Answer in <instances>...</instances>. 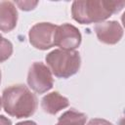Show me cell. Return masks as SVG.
Wrapping results in <instances>:
<instances>
[{
  "label": "cell",
  "instance_id": "15",
  "mask_svg": "<svg viewBox=\"0 0 125 125\" xmlns=\"http://www.w3.org/2000/svg\"><path fill=\"white\" fill-rule=\"evenodd\" d=\"M16 125H37L34 121H31V120H25V121H21V122H19L17 123Z\"/></svg>",
  "mask_w": 125,
  "mask_h": 125
},
{
  "label": "cell",
  "instance_id": "8",
  "mask_svg": "<svg viewBox=\"0 0 125 125\" xmlns=\"http://www.w3.org/2000/svg\"><path fill=\"white\" fill-rule=\"evenodd\" d=\"M18 22V11L11 1L0 2V30L3 32L12 31Z\"/></svg>",
  "mask_w": 125,
  "mask_h": 125
},
{
  "label": "cell",
  "instance_id": "13",
  "mask_svg": "<svg viewBox=\"0 0 125 125\" xmlns=\"http://www.w3.org/2000/svg\"><path fill=\"white\" fill-rule=\"evenodd\" d=\"M87 125H113V124L108 120L103 118H93L88 122Z\"/></svg>",
  "mask_w": 125,
  "mask_h": 125
},
{
  "label": "cell",
  "instance_id": "11",
  "mask_svg": "<svg viewBox=\"0 0 125 125\" xmlns=\"http://www.w3.org/2000/svg\"><path fill=\"white\" fill-rule=\"evenodd\" d=\"M13 54V44L0 34V62L7 61Z\"/></svg>",
  "mask_w": 125,
  "mask_h": 125
},
{
  "label": "cell",
  "instance_id": "1",
  "mask_svg": "<svg viewBox=\"0 0 125 125\" xmlns=\"http://www.w3.org/2000/svg\"><path fill=\"white\" fill-rule=\"evenodd\" d=\"M125 5L116 0H78L71 5L72 19L81 24L99 23L119 13Z\"/></svg>",
  "mask_w": 125,
  "mask_h": 125
},
{
  "label": "cell",
  "instance_id": "2",
  "mask_svg": "<svg viewBox=\"0 0 125 125\" xmlns=\"http://www.w3.org/2000/svg\"><path fill=\"white\" fill-rule=\"evenodd\" d=\"M2 104L4 110L16 118H25L33 115L37 109L38 101L25 85L15 84L3 90Z\"/></svg>",
  "mask_w": 125,
  "mask_h": 125
},
{
  "label": "cell",
  "instance_id": "10",
  "mask_svg": "<svg viewBox=\"0 0 125 125\" xmlns=\"http://www.w3.org/2000/svg\"><path fill=\"white\" fill-rule=\"evenodd\" d=\"M87 115L75 109H69L63 112L58 119L56 125H85Z\"/></svg>",
  "mask_w": 125,
  "mask_h": 125
},
{
  "label": "cell",
  "instance_id": "16",
  "mask_svg": "<svg viewBox=\"0 0 125 125\" xmlns=\"http://www.w3.org/2000/svg\"><path fill=\"white\" fill-rule=\"evenodd\" d=\"M1 106H2V99L0 98V109H1Z\"/></svg>",
  "mask_w": 125,
  "mask_h": 125
},
{
  "label": "cell",
  "instance_id": "6",
  "mask_svg": "<svg viewBox=\"0 0 125 125\" xmlns=\"http://www.w3.org/2000/svg\"><path fill=\"white\" fill-rule=\"evenodd\" d=\"M82 41V36L79 29L70 24L62 23L57 25L54 34V45L65 51H75Z\"/></svg>",
  "mask_w": 125,
  "mask_h": 125
},
{
  "label": "cell",
  "instance_id": "3",
  "mask_svg": "<svg viewBox=\"0 0 125 125\" xmlns=\"http://www.w3.org/2000/svg\"><path fill=\"white\" fill-rule=\"evenodd\" d=\"M45 61L51 72L63 79L76 74L81 66V58L77 51L55 49L46 55Z\"/></svg>",
  "mask_w": 125,
  "mask_h": 125
},
{
  "label": "cell",
  "instance_id": "12",
  "mask_svg": "<svg viewBox=\"0 0 125 125\" xmlns=\"http://www.w3.org/2000/svg\"><path fill=\"white\" fill-rule=\"evenodd\" d=\"M16 5L19 6V8L22 11H30L33 10L37 4L38 1H15Z\"/></svg>",
  "mask_w": 125,
  "mask_h": 125
},
{
  "label": "cell",
  "instance_id": "9",
  "mask_svg": "<svg viewBox=\"0 0 125 125\" xmlns=\"http://www.w3.org/2000/svg\"><path fill=\"white\" fill-rule=\"evenodd\" d=\"M69 105L67 98L61 95L59 92H52L44 96L41 100V107L44 112L55 115L62 109L66 108Z\"/></svg>",
  "mask_w": 125,
  "mask_h": 125
},
{
  "label": "cell",
  "instance_id": "4",
  "mask_svg": "<svg viewBox=\"0 0 125 125\" xmlns=\"http://www.w3.org/2000/svg\"><path fill=\"white\" fill-rule=\"evenodd\" d=\"M28 86L37 94H44L51 90L54 85V79L49 67L42 62H35L28 69Z\"/></svg>",
  "mask_w": 125,
  "mask_h": 125
},
{
  "label": "cell",
  "instance_id": "7",
  "mask_svg": "<svg viewBox=\"0 0 125 125\" xmlns=\"http://www.w3.org/2000/svg\"><path fill=\"white\" fill-rule=\"evenodd\" d=\"M95 32L100 42L114 45L118 43L123 36V27L116 21H102L95 25Z\"/></svg>",
  "mask_w": 125,
  "mask_h": 125
},
{
  "label": "cell",
  "instance_id": "14",
  "mask_svg": "<svg viewBox=\"0 0 125 125\" xmlns=\"http://www.w3.org/2000/svg\"><path fill=\"white\" fill-rule=\"evenodd\" d=\"M0 125H12V121L8 117L0 115Z\"/></svg>",
  "mask_w": 125,
  "mask_h": 125
},
{
  "label": "cell",
  "instance_id": "5",
  "mask_svg": "<svg viewBox=\"0 0 125 125\" xmlns=\"http://www.w3.org/2000/svg\"><path fill=\"white\" fill-rule=\"evenodd\" d=\"M57 25L51 22H37L28 32L29 43L38 50H48L54 47V34Z\"/></svg>",
  "mask_w": 125,
  "mask_h": 125
},
{
  "label": "cell",
  "instance_id": "17",
  "mask_svg": "<svg viewBox=\"0 0 125 125\" xmlns=\"http://www.w3.org/2000/svg\"><path fill=\"white\" fill-rule=\"evenodd\" d=\"M1 76L2 75H1V70H0V83H1Z\"/></svg>",
  "mask_w": 125,
  "mask_h": 125
}]
</instances>
